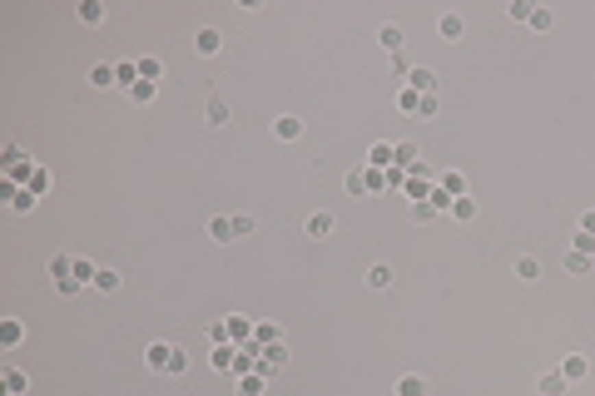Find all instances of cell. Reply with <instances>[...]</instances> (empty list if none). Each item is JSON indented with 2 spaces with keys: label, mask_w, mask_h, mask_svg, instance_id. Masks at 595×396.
Returning a JSON list of instances; mask_svg holds the SVG:
<instances>
[{
  "label": "cell",
  "mask_w": 595,
  "mask_h": 396,
  "mask_svg": "<svg viewBox=\"0 0 595 396\" xmlns=\"http://www.w3.org/2000/svg\"><path fill=\"white\" fill-rule=\"evenodd\" d=\"M283 367H288V347H283V342L263 347V357H258V377H278Z\"/></svg>",
  "instance_id": "cell-1"
},
{
  "label": "cell",
  "mask_w": 595,
  "mask_h": 396,
  "mask_svg": "<svg viewBox=\"0 0 595 396\" xmlns=\"http://www.w3.org/2000/svg\"><path fill=\"white\" fill-rule=\"evenodd\" d=\"M273 139L298 144V139H303V119H298V114H278V119H273Z\"/></svg>",
  "instance_id": "cell-2"
},
{
  "label": "cell",
  "mask_w": 595,
  "mask_h": 396,
  "mask_svg": "<svg viewBox=\"0 0 595 396\" xmlns=\"http://www.w3.org/2000/svg\"><path fill=\"white\" fill-rule=\"evenodd\" d=\"M144 362H149V371H169V362H174V342H149Z\"/></svg>",
  "instance_id": "cell-3"
},
{
  "label": "cell",
  "mask_w": 595,
  "mask_h": 396,
  "mask_svg": "<svg viewBox=\"0 0 595 396\" xmlns=\"http://www.w3.org/2000/svg\"><path fill=\"white\" fill-rule=\"evenodd\" d=\"M194 50H199L204 60H208V55H219V50H223V35H219L214 25H204V30L194 35Z\"/></svg>",
  "instance_id": "cell-4"
},
{
  "label": "cell",
  "mask_w": 595,
  "mask_h": 396,
  "mask_svg": "<svg viewBox=\"0 0 595 396\" xmlns=\"http://www.w3.org/2000/svg\"><path fill=\"white\" fill-rule=\"evenodd\" d=\"M367 163H372V169H397V144H372Z\"/></svg>",
  "instance_id": "cell-5"
},
{
  "label": "cell",
  "mask_w": 595,
  "mask_h": 396,
  "mask_svg": "<svg viewBox=\"0 0 595 396\" xmlns=\"http://www.w3.org/2000/svg\"><path fill=\"white\" fill-rule=\"evenodd\" d=\"M437 35H441V40H461V35H466V20H461L457 10H446V15L437 20Z\"/></svg>",
  "instance_id": "cell-6"
},
{
  "label": "cell",
  "mask_w": 595,
  "mask_h": 396,
  "mask_svg": "<svg viewBox=\"0 0 595 396\" xmlns=\"http://www.w3.org/2000/svg\"><path fill=\"white\" fill-rule=\"evenodd\" d=\"M0 391H5V396H25V371L5 367V371H0Z\"/></svg>",
  "instance_id": "cell-7"
},
{
  "label": "cell",
  "mask_w": 595,
  "mask_h": 396,
  "mask_svg": "<svg viewBox=\"0 0 595 396\" xmlns=\"http://www.w3.org/2000/svg\"><path fill=\"white\" fill-rule=\"evenodd\" d=\"M332 223H337V218L328 213V208H317V213L308 218V238H328V233H332Z\"/></svg>",
  "instance_id": "cell-8"
},
{
  "label": "cell",
  "mask_w": 595,
  "mask_h": 396,
  "mask_svg": "<svg viewBox=\"0 0 595 396\" xmlns=\"http://www.w3.org/2000/svg\"><path fill=\"white\" fill-rule=\"evenodd\" d=\"M585 371H590V362L581 357V352H570V357L561 362V377H566V382H581V377H585Z\"/></svg>",
  "instance_id": "cell-9"
},
{
  "label": "cell",
  "mask_w": 595,
  "mask_h": 396,
  "mask_svg": "<svg viewBox=\"0 0 595 396\" xmlns=\"http://www.w3.org/2000/svg\"><path fill=\"white\" fill-rule=\"evenodd\" d=\"M20 337H25V327H20L15 317H5V322H0V347H5V352H15V347H20Z\"/></svg>",
  "instance_id": "cell-10"
},
{
  "label": "cell",
  "mask_w": 595,
  "mask_h": 396,
  "mask_svg": "<svg viewBox=\"0 0 595 396\" xmlns=\"http://www.w3.org/2000/svg\"><path fill=\"white\" fill-rule=\"evenodd\" d=\"M377 40H382V50H387V55H402V40H407V35H402V25H382Z\"/></svg>",
  "instance_id": "cell-11"
},
{
  "label": "cell",
  "mask_w": 595,
  "mask_h": 396,
  "mask_svg": "<svg viewBox=\"0 0 595 396\" xmlns=\"http://www.w3.org/2000/svg\"><path fill=\"white\" fill-rule=\"evenodd\" d=\"M566 386H570V382L561 377V371H546V377L536 382V391H541V396H566Z\"/></svg>",
  "instance_id": "cell-12"
},
{
  "label": "cell",
  "mask_w": 595,
  "mask_h": 396,
  "mask_svg": "<svg viewBox=\"0 0 595 396\" xmlns=\"http://www.w3.org/2000/svg\"><path fill=\"white\" fill-rule=\"evenodd\" d=\"M80 25H104V5H99V0H80Z\"/></svg>",
  "instance_id": "cell-13"
},
{
  "label": "cell",
  "mask_w": 595,
  "mask_h": 396,
  "mask_svg": "<svg viewBox=\"0 0 595 396\" xmlns=\"http://www.w3.org/2000/svg\"><path fill=\"white\" fill-rule=\"evenodd\" d=\"M590 267H595V258H590V253H576V248H570V253H566V273H576V278H585Z\"/></svg>",
  "instance_id": "cell-14"
},
{
  "label": "cell",
  "mask_w": 595,
  "mask_h": 396,
  "mask_svg": "<svg viewBox=\"0 0 595 396\" xmlns=\"http://www.w3.org/2000/svg\"><path fill=\"white\" fill-rule=\"evenodd\" d=\"M516 278H521V282H536V278H541V258L521 253V258H516Z\"/></svg>",
  "instance_id": "cell-15"
},
{
  "label": "cell",
  "mask_w": 595,
  "mask_h": 396,
  "mask_svg": "<svg viewBox=\"0 0 595 396\" xmlns=\"http://www.w3.org/2000/svg\"><path fill=\"white\" fill-rule=\"evenodd\" d=\"M248 337H253V322H248V317H228V342L248 347Z\"/></svg>",
  "instance_id": "cell-16"
},
{
  "label": "cell",
  "mask_w": 595,
  "mask_h": 396,
  "mask_svg": "<svg viewBox=\"0 0 595 396\" xmlns=\"http://www.w3.org/2000/svg\"><path fill=\"white\" fill-rule=\"evenodd\" d=\"M134 65H139V79H149V85H159V75H164V65H159L154 55H139Z\"/></svg>",
  "instance_id": "cell-17"
},
{
  "label": "cell",
  "mask_w": 595,
  "mask_h": 396,
  "mask_svg": "<svg viewBox=\"0 0 595 396\" xmlns=\"http://www.w3.org/2000/svg\"><path fill=\"white\" fill-rule=\"evenodd\" d=\"M412 163H422V149H417L412 139H402L397 144V169H412Z\"/></svg>",
  "instance_id": "cell-18"
},
{
  "label": "cell",
  "mask_w": 595,
  "mask_h": 396,
  "mask_svg": "<svg viewBox=\"0 0 595 396\" xmlns=\"http://www.w3.org/2000/svg\"><path fill=\"white\" fill-rule=\"evenodd\" d=\"M273 342H283V332L273 327V322H258V327H253V347H273Z\"/></svg>",
  "instance_id": "cell-19"
},
{
  "label": "cell",
  "mask_w": 595,
  "mask_h": 396,
  "mask_svg": "<svg viewBox=\"0 0 595 396\" xmlns=\"http://www.w3.org/2000/svg\"><path fill=\"white\" fill-rule=\"evenodd\" d=\"M204 119L214 124V129H223V124H228V104H223V99H208V104H204Z\"/></svg>",
  "instance_id": "cell-20"
},
{
  "label": "cell",
  "mask_w": 595,
  "mask_h": 396,
  "mask_svg": "<svg viewBox=\"0 0 595 396\" xmlns=\"http://www.w3.org/2000/svg\"><path fill=\"white\" fill-rule=\"evenodd\" d=\"M407 85H412L417 94H437V75H432V70H412Z\"/></svg>",
  "instance_id": "cell-21"
},
{
  "label": "cell",
  "mask_w": 595,
  "mask_h": 396,
  "mask_svg": "<svg viewBox=\"0 0 595 396\" xmlns=\"http://www.w3.org/2000/svg\"><path fill=\"white\" fill-rule=\"evenodd\" d=\"M452 218H457V223H472V218H476V198H472V194H466V198H452Z\"/></svg>",
  "instance_id": "cell-22"
},
{
  "label": "cell",
  "mask_w": 595,
  "mask_h": 396,
  "mask_svg": "<svg viewBox=\"0 0 595 396\" xmlns=\"http://www.w3.org/2000/svg\"><path fill=\"white\" fill-rule=\"evenodd\" d=\"M208 238L214 243H233V218H208Z\"/></svg>",
  "instance_id": "cell-23"
},
{
  "label": "cell",
  "mask_w": 595,
  "mask_h": 396,
  "mask_svg": "<svg viewBox=\"0 0 595 396\" xmlns=\"http://www.w3.org/2000/svg\"><path fill=\"white\" fill-rule=\"evenodd\" d=\"M90 85H95V90H110V85H119V79H114V65H95V70H90Z\"/></svg>",
  "instance_id": "cell-24"
},
{
  "label": "cell",
  "mask_w": 595,
  "mask_h": 396,
  "mask_svg": "<svg viewBox=\"0 0 595 396\" xmlns=\"http://www.w3.org/2000/svg\"><path fill=\"white\" fill-rule=\"evenodd\" d=\"M387 282H392V267H387V263H372V267H367V287H377V293H382Z\"/></svg>",
  "instance_id": "cell-25"
},
{
  "label": "cell",
  "mask_w": 595,
  "mask_h": 396,
  "mask_svg": "<svg viewBox=\"0 0 595 396\" xmlns=\"http://www.w3.org/2000/svg\"><path fill=\"white\" fill-rule=\"evenodd\" d=\"M417 99H422V94H417L412 85H402V90H397V109H402V114H412V119H417Z\"/></svg>",
  "instance_id": "cell-26"
},
{
  "label": "cell",
  "mask_w": 595,
  "mask_h": 396,
  "mask_svg": "<svg viewBox=\"0 0 595 396\" xmlns=\"http://www.w3.org/2000/svg\"><path fill=\"white\" fill-rule=\"evenodd\" d=\"M363 183H367V194H382V189H387V169H372V163H367V169H363Z\"/></svg>",
  "instance_id": "cell-27"
},
{
  "label": "cell",
  "mask_w": 595,
  "mask_h": 396,
  "mask_svg": "<svg viewBox=\"0 0 595 396\" xmlns=\"http://www.w3.org/2000/svg\"><path fill=\"white\" fill-rule=\"evenodd\" d=\"M437 183H441L452 198H466V179H461V174H437Z\"/></svg>",
  "instance_id": "cell-28"
},
{
  "label": "cell",
  "mask_w": 595,
  "mask_h": 396,
  "mask_svg": "<svg viewBox=\"0 0 595 396\" xmlns=\"http://www.w3.org/2000/svg\"><path fill=\"white\" fill-rule=\"evenodd\" d=\"M263 382H268V377H258V371L239 377V396H263Z\"/></svg>",
  "instance_id": "cell-29"
},
{
  "label": "cell",
  "mask_w": 595,
  "mask_h": 396,
  "mask_svg": "<svg viewBox=\"0 0 595 396\" xmlns=\"http://www.w3.org/2000/svg\"><path fill=\"white\" fill-rule=\"evenodd\" d=\"M397 396H427V382L422 377H397Z\"/></svg>",
  "instance_id": "cell-30"
},
{
  "label": "cell",
  "mask_w": 595,
  "mask_h": 396,
  "mask_svg": "<svg viewBox=\"0 0 595 396\" xmlns=\"http://www.w3.org/2000/svg\"><path fill=\"white\" fill-rule=\"evenodd\" d=\"M119 273H114V267H99V278H95V287H99V293H119Z\"/></svg>",
  "instance_id": "cell-31"
},
{
  "label": "cell",
  "mask_w": 595,
  "mask_h": 396,
  "mask_svg": "<svg viewBox=\"0 0 595 396\" xmlns=\"http://www.w3.org/2000/svg\"><path fill=\"white\" fill-rule=\"evenodd\" d=\"M114 79H119L124 90H134V85H139V65H130V60H124V65H114Z\"/></svg>",
  "instance_id": "cell-32"
},
{
  "label": "cell",
  "mask_w": 595,
  "mask_h": 396,
  "mask_svg": "<svg viewBox=\"0 0 595 396\" xmlns=\"http://www.w3.org/2000/svg\"><path fill=\"white\" fill-rule=\"evenodd\" d=\"M550 25H556V15L546 5H531V30H550Z\"/></svg>",
  "instance_id": "cell-33"
},
{
  "label": "cell",
  "mask_w": 595,
  "mask_h": 396,
  "mask_svg": "<svg viewBox=\"0 0 595 396\" xmlns=\"http://www.w3.org/2000/svg\"><path fill=\"white\" fill-rule=\"evenodd\" d=\"M233 362H239V352H233V347H214V367L219 371H233Z\"/></svg>",
  "instance_id": "cell-34"
},
{
  "label": "cell",
  "mask_w": 595,
  "mask_h": 396,
  "mask_svg": "<svg viewBox=\"0 0 595 396\" xmlns=\"http://www.w3.org/2000/svg\"><path fill=\"white\" fill-rule=\"evenodd\" d=\"M50 273H55V282H60V278H70V273H75V258H65V253L50 258Z\"/></svg>",
  "instance_id": "cell-35"
},
{
  "label": "cell",
  "mask_w": 595,
  "mask_h": 396,
  "mask_svg": "<svg viewBox=\"0 0 595 396\" xmlns=\"http://www.w3.org/2000/svg\"><path fill=\"white\" fill-rule=\"evenodd\" d=\"M35 198H40V194H30V189H20V194L10 198V208H15V213H30V208H35Z\"/></svg>",
  "instance_id": "cell-36"
},
{
  "label": "cell",
  "mask_w": 595,
  "mask_h": 396,
  "mask_svg": "<svg viewBox=\"0 0 595 396\" xmlns=\"http://www.w3.org/2000/svg\"><path fill=\"white\" fill-rule=\"evenodd\" d=\"M154 90H159V85H149V79H139V85L130 90V99H134V104H149V99H154Z\"/></svg>",
  "instance_id": "cell-37"
},
{
  "label": "cell",
  "mask_w": 595,
  "mask_h": 396,
  "mask_svg": "<svg viewBox=\"0 0 595 396\" xmlns=\"http://www.w3.org/2000/svg\"><path fill=\"white\" fill-rule=\"evenodd\" d=\"M25 189H30V194H45V189H50V169H35Z\"/></svg>",
  "instance_id": "cell-38"
},
{
  "label": "cell",
  "mask_w": 595,
  "mask_h": 396,
  "mask_svg": "<svg viewBox=\"0 0 595 396\" xmlns=\"http://www.w3.org/2000/svg\"><path fill=\"white\" fill-rule=\"evenodd\" d=\"M348 194H352V198H367V183H363V169H352V174H348Z\"/></svg>",
  "instance_id": "cell-39"
},
{
  "label": "cell",
  "mask_w": 595,
  "mask_h": 396,
  "mask_svg": "<svg viewBox=\"0 0 595 396\" xmlns=\"http://www.w3.org/2000/svg\"><path fill=\"white\" fill-rule=\"evenodd\" d=\"M437 218V208L427 203V198H422V203H412V223H432Z\"/></svg>",
  "instance_id": "cell-40"
},
{
  "label": "cell",
  "mask_w": 595,
  "mask_h": 396,
  "mask_svg": "<svg viewBox=\"0 0 595 396\" xmlns=\"http://www.w3.org/2000/svg\"><path fill=\"white\" fill-rule=\"evenodd\" d=\"M437 114V94H422L417 99V119H432Z\"/></svg>",
  "instance_id": "cell-41"
},
{
  "label": "cell",
  "mask_w": 595,
  "mask_h": 396,
  "mask_svg": "<svg viewBox=\"0 0 595 396\" xmlns=\"http://www.w3.org/2000/svg\"><path fill=\"white\" fill-rule=\"evenodd\" d=\"M253 228H258V223H253L248 213H239V218H233V238H248V233H253Z\"/></svg>",
  "instance_id": "cell-42"
},
{
  "label": "cell",
  "mask_w": 595,
  "mask_h": 396,
  "mask_svg": "<svg viewBox=\"0 0 595 396\" xmlns=\"http://www.w3.org/2000/svg\"><path fill=\"white\" fill-rule=\"evenodd\" d=\"M392 79H412V65H407V55H392Z\"/></svg>",
  "instance_id": "cell-43"
},
{
  "label": "cell",
  "mask_w": 595,
  "mask_h": 396,
  "mask_svg": "<svg viewBox=\"0 0 595 396\" xmlns=\"http://www.w3.org/2000/svg\"><path fill=\"white\" fill-rule=\"evenodd\" d=\"M427 203H432V208H437V213H441V208H452V194H446V189H441V183H437V189H432V198H427Z\"/></svg>",
  "instance_id": "cell-44"
},
{
  "label": "cell",
  "mask_w": 595,
  "mask_h": 396,
  "mask_svg": "<svg viewBox=\"0 0 595 396\" xmlns=\"http://www.w3.org/2000/svg\"><path fill=\"white\" fill-rule=\"evenodd\" d=\"M576 253H590V258H595V233H585V228H581V233H576Z\"/></svg>",
  "instance_id": "cell-45"
},
{
  "label": "cell",
  "mask_w": 595,
  "mask_h": 396,
  "mask_svg": "<svg viewBox=\"0 0 595 396\" xmlns=\"http://www.w3.org/2000/svg\"><path fill=\"white\" fill-rule=\"evenodd\" d=\"M15 163H25V149H20V144H5V169H15Z\"/></svg>",
  "instance_id": "cell-46"
},
{
  "label": "cell",
  "mask_w": 595,
  "mask_h": 396,
  "mask_svg": "<svg viewBox=\"0 0 595 396\" xmlns=\"http://www.w3.org/2000/svg\"><path fill=\"white\" fill-rule=\"evenodd\" d=\"M506 15H511V20H531V5H526V0H511V5H506Z\"/></svg>",
  "instance_id": "cell-47"
},
{
  "label": "cell",
  "mask_w": 595,
  "mask_h": 396,
  "mask_svg": "<svg viewBox=\"0 0 595 396\" xmlns=\"http://www.w3.org/2000/svg\"><path fill=\"white\" fill-rule=\"evenodd\" d=\"M55 293H60V298H75V293H80V282H75V278H60V282H55Z\"/></svg>",
  "instance_id": "cell-48"
},
{
  "label": "cell",
  "mask_w": 595,
  "mask_h": 396,
  "mask_svg": "<svg viewBox=\"0 0 595 396\" xmlns=\"http://www.w3.org/2000/svg\"><path fill=\"white\" fill-rule=\"evenodd\" d=\"M169 371H174V377H179V371H189V357H184L179 347H174V362H169Z\"/></svg>",
  "instance_id": "cell-49"
},
{
  "label": "cell",
  "mask_w": 595,
  "mask_h": 396,
  "mask_svg": "<svg viewBox=\"0 0 595 396\" xmlns=\"http://www.w3.org/2000/svg\"><path fill=\"white\" fill-rule=\"evenodd\" d=\"M581 228H585V233H595V213H585V218H581Z\"/></svg>",
  "instance_id": "cell-50"
}]
</instances>
